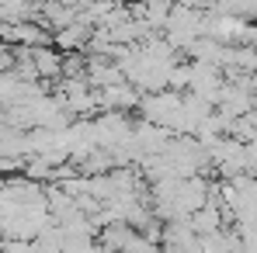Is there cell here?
<instances>
[{"instance_id":"7a4b0ae2","label":"cell","mask_w":257,"mask_h":253,"mask_svg":"<svg viewBox=\"0 0 257 253\" xmlns=\"http://www.w3.org/2000/svg\"><path fill=\"white\" fill-rule=\"evenodd\" d=\"M28 59H32V66H35V77L45 80V84H59L63 80V52L59 49H52V45H42V49H32L28 52Z\"/></svg>"},{"instance_id":"6da1fadb","label":"cell","mask_w":257,"mask_h":253,"mask_svg":"<svg viewBox=\"0 0 257 253\" xmlns=\"http://www.w3.org/2000/svg\"><path fill=\"white\" fill-rule=\"evenodd\" d=\"M0 45H7V49H42V45H52V32L42 21L0 25Z\"/></svg>"}]
</instances>
